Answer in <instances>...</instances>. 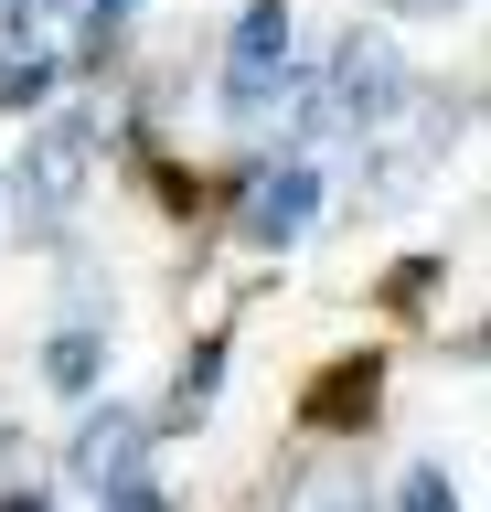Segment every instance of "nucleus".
<instances>
[{
  "instance_id": "nucleus-1",
  "label": "nucleus",
  "mask_w": 491,
  "mask_h": 512,
  "mask_svg": "<svg viewBox=\"0 0 491 512\" xmlns=\"http://www.w3.org/2000/svg\"><path fill=\"white\" fill-rule=\"evenodd\" d=\"M406 96V64H395L385 32H342L331 43V64L310 75V107H299V139H353V128H374Z\"/></svg>"
},
{
  "instance_id": "nucleus-2",
  "label": "nucleus",
  "mask_w": 491,
  "mask_h": 512,
  "mask_svg": "<svg viewBox=\"0 0 491 512\" xmlns=\"http://www.w3.org/2000/svg\"><path fill=\"white\" fill-rule=\"evenodd\" d=\"M289 75H299V54H289V0H246V22H235V43H225V107H235V118H267Z\"/></svg>"
},
{
  "instance_id": "nucleus-3",
  "label": "nucleus",
  "mask_w": 491,
  "mask_h": 512,
  "mask_svg": "<svg viewBox=\"0 0 491 512\" xmlns=\"http://www.w3.org/2000/svg\"><path fill=\"white\" fill-rule=\"evenodd\" d=\"M86 171H97V128L54 118L33 150H22V214H65L75 192H86Z\"/></svg>"
},
{
  "instance_id": "nucleus-4",
  "label": "nucleus",
  "mask_w": 491,
  "mask_h": 512,
  "mask_svg": "<svg viewBox=\"0 0 491 512\" xmlns=\"http://www.w3.org/2000/svg\"><path fill=\"white\" fill-rule=\"evenodd\" d=\"M310 214H321V171L289 160V171H267V182L246 192V246H299Z\"/></svg>"
},
{
  "instance_id": "nucleus-5",
  "label": "nucleus",
  "mask_w": 491,
  "mask_h": 512,
  "mask_svg": "<svg viewBox=\"0 0 491 512\" xmlns=\"http://www.w3.org/2000/svg\"><path fill=\"white\" fill-rule=\"evenodd\" d=\"M139 448H150V416H129V406L86 416V427H75V480H97V491H129V480H139Z\"/></svg>"
},
{
  "instance_id": "nucleus-6",
  "label": "nucleus",
  "mask_w": 491,
  "mask_h": 512,
  "mask_svg": "<svg viewBox=\"0 0 491 512\" xmlns=\"http://www.w3.org/2000/svg\"><path fill=\"white\" fill-rule=\"evenodd\" d=\"M43 374L65 384V395H86V384L107 374V331H97V320H75V331H54V342H43Z\"/></svg>"
},
{
  "instance_id": "nucleus-7",
  "label": "nucleus",
  "mask_w": 491,
  "mask_h": 512,
  "mask_svg": "<svg viewBox=\"0 0 491 512\" xmlns=\"http://www.w3.org/2000/svg\"><path fill=\"white\" fill-rule=\"evenodd\" d=\"M214 384H225V342H203V352H182V384H171V395H182V406H171V416H203V406H214Z\"/></svg>"
},
{
  "instance_id": "nucleus-8",
  "label": "nucleus",
  "mask_w": 491,
  "mask_h": 512,
  "mask_svg": "<svg viewBox=\"0 0 491 512\" xmlns=\"http://www.w3.org/2000/svg\"><path fill=\"white\" fill-rule=\"evenodd\" d=\"M395 512H459L449 470H406V480H395Z\"/></svg>"
},
{
  "instance_id": "nucleus-9",
  "label": "nucleus",
  "mask_w": 491,
  "mask_h": 512,
  "mask_svg": "<svg viewBox=\"0 0 491 512\" xmlns=\"http://www.w3.org/2000/svg\"><path fill=\"white\" fill-rule=\"evenodd\" d=\"M299 512H374V502H363V480L321 470V480H310V491H299Z\"/></svg>"
},
{
  "instance_id": "nucleus-10",
  "label": "nucleus",
  "mask_w": 491,
  "mask_h": 512,
  "mask_svg": "<svg viewBox=\"0 0 491 512\" xmlns=\"http://www.w3.org/2000/svg\"><path fill=\"white\" fill-rule=\"evenodd\" d=\"M107 512H171V502L150 491V480H129V491H107Z\"/></svg>"
},
{
  "instance_id": "nucleus-11",
  "label": "nucleus",
  "mask_w": 491,
  "mask_h": 512,
  "mask_svg": "<svg viewBox=\"0 0 491 512\" xmlns=\"http://www.w3.org/2000/svg\"><path fill=\"white\" fill-rule=\"evenodd\" d=\"M0 512H54V502H22V491H11V502H0Z\"/></svg>"
},
{
  "instance_id": "nucleus-12",
  "label": "nucleus",
  "mask_w": 491,
  "mask_h": 512,
  "mask_svg": "<svg viewBox=\"0 0 491 512\" xmlns=\"http://www.w3.org/2000/svg\"><path fill=\"white\" fill-rule=\"evenodd\" d=\"M97 11H107V22H118V11H139V0H97Z\"/></svg>"
}]
</instances>
